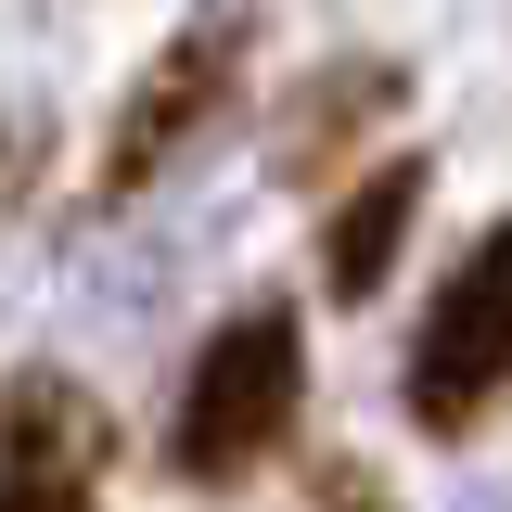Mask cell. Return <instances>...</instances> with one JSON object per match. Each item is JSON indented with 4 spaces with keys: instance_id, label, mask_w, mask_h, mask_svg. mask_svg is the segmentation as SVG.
Wrapping results in <instances>:
<instances>
[{
    "instance_id": "5b68a950",
    "label": "cell",
    "mask_w": 512,
    "mask_h": 512,
    "mask_svg": "<svg viewBox=\"0 0 512 512\" xmlns=\"http://www.w3.org/2000/svg\"><path fill=\"white\" fill-rule=\"evenodd\" d=\"M423 180H436L423 154H384L372 180L320 218V295H333V308H372V295H384V269H397L410 218H423Z\"/></svg>"
},
{
    "instance_id": "277c9868",
    "label": "cell",
    "mask_w": 512,
    "mask_h": 512,
    "mask_svg": "<svg viewBox=\"0 0 512 512\" xmlns=\"http://www.w3.org/2000/svg\"><path fill=\"white\" fill-rule=\"evenodd\" d=\"M231 90H244V26H192L180 52L154 64L141 90H128V116L116 141H103V192H141V180H167L205 128L231 116Z\"/></svg>"
},
{
    "instance_id": "3957f363",
    "label": "cell",
    "mask_w": 512,
    "mask_h": 512,
    "mask_svg": "<svg viewBox=\"0 0 512 512\" xmlns=\"http://www.w3.org/2000/svg\"><path fill=\"white\" fill-rule=\"evenodd\" d=\"M103 474H116V423L90 384L64 372L0 384V512H103Z\"/></svg>"
},
{
    "instance_id": "7a4b0ae2",
    "label": "cell",
    "mask_w": 512,
    "mask_h": 512,
    "mask_svg": "<svg viewBox=\"0 0 512 512\" xmlns=\"http://www.w3.org/2000/svg\"><path fill=\"white\" fill-rule=\"evenodd\" d=\"M397 397H410L423 436H474L512 397V218H487V231L461 244V269L423 295V333H410Z\"/></svg>"
},
{
    "instance_id": "6da1fadb",
    "label": "cell",
    "mask_w": 512,
    "mask_h": 512,
    "mask_svg": "<svg viewBox=\"0 0 512 512\" xmlns=\"http://www.w3.org/2000/svg\"><path fill=\"white\" fill-rule=\"evenodd\" d=\"M295 410H308V333H295V308H231L180 372L167 461L192 487H244L256 461L295 436Z\"/></svg>"
}]
</instances>
